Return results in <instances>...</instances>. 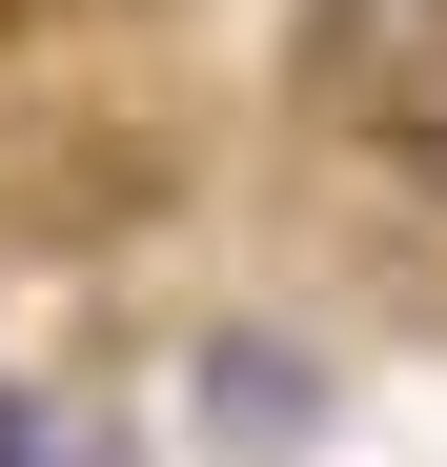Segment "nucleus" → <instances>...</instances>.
I'll use <instances>...</instances> for the list:
<instances>
[{"label":"nucleus","instance_id":"f257e3e1","mask_svg":"<svg viewBox=\"0 0 447 467\" xmlns=\"http://www.w3.org/2000/svg\"><path fill=\"white\" fill-rule=\"evenodd\" d=\"M306 102L387 163H427L447 142V0H306Z\"/></svg>","mask_w":447,"mask_h":467},{"label":"nucleus","instance_id":"f03ea898","mask_svg":"<svg viewBox=\"0 0 447 467\" xmlns=\"http://www.w3.org/2000/svg\"><path fill=\"white\" fill-rule=\"evenodd\" d=\"M183 407H203L224 467H306V447H326V366H306V346H265V326H224Z\"/></svg>","mask_w":447,"mask_h":467},{"label":"nucleus","instance_id":"7ed1b4c3","mask_svg":"<svg viewBox=\"0 0 447 467\" xmlns=\"http://www.w3.org/2000/svg\"><path fill=\"white\" fill-rule=\"evenodd\" d=\"M0 467H122V427L61 407V386H0Z\"/></svg>","mask_w":447,"mask_h":467}]
</instances>
